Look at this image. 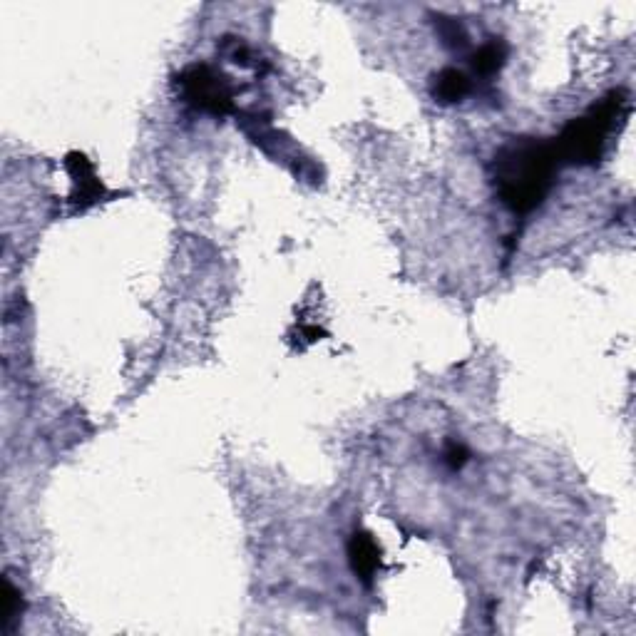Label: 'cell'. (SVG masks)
<instances>
[{
  "instance_id": "obj_1",
  "label": "cell",
  "mask_w": 636,
  "mask_h": 636,
  "mask_svg": "<svg viewBox=\"0 0 636 636\" xmlns=\"http://www.w3.org/2000/svg\"><path fill=\"white\" fill-rule=\"evenodd\" d=\"M559 159L552 140L515 137L492 157V182L500 202L512 214H530L555 184Z\"/></svg>"
},
{
  "instance_id": "obj_2",
  "label": "cell",
  "mask_w": 636,
  "mask_h": 636,
  "mask_svg": "<svg viewBox=\"0 0 636 636\" xmlns=\"http://www.w3.org/2000/svg\"><path fill=\"white\" fill-rule=\"evenodd\" d=\"M629 115V95L624 90L609 92L604 100L589 107L582 117L567 122L552 140L559 164L592 167L604 157L607 140Z\"/></svg>"
},
{
  "instance_id": "obj_3",
  "label": "cell",
  "mask_w": 636,
  "mask_h": 636,
  "mask_svg": "<svg viewBox=\"0 0 636 636\" xmlns=\"http://www.w3.org/2000/svg\"><path fill=\"white\" fill-rule=\"evenodd\" d=\"M177 87L189 107L207 115H229L234 112V85L224 73L212 65L194 63L177 75Z\"/></svg>"
},
{
  "instance_id": "obj_4",
  "label": "cell",
  "mask_w": 636,
  "mask_h": 636,
  "mask_svg": "<svg viewBox=\"0 0 636 636\" xmlns=\"http://www.w3.org/2000/svg\"><path fill=\"white\" fill-rule=\"evenodd\" d=\"M65 169H68L70 179H73V197H70V202L75 207L87 209L105 197V184L100 182L95 167H92V162L82 152H70L65 157Z\"/></svg>"
},
{
  "instance_id": "obj_5",
  "label": "cell",
  "mask_w": 636,
  "mask_h": 636,
  "mask_svg": "<svg viewBox=\"0 0 636 636\" xmlns=\"http://www.w3.org/2000/svg\"><path fill=\"white\" fill-rule=\"evenodd\" d=\"M348 562H351L353 574H356L366 587H371L378 569H381V547H378L376 537H373L371 532H353L351 542H348Z\"/></svg>"
},
{
  "instance_id": "obj_6",
  "label": "cell",
  "mask_w": 636,
  "mask_h": 636,
  "mask_svg": "<svg viewBox=\"0 0 636 636\" xmlns=\"http://www.w3.org/2000/svg\"><path fill=\"white\" fill-rule=\"evenodd\" d=\"M430 92H433L435 102H440V105H455V102L468 97L470 78L463 73V70L445 68L433 78V87H430Z\"/></svg>"
},
{
  "instance_id": "obj_7",
  "label": "cell",
  "mask_w": 636,
  "mask_h": 636,
  "mask_svg": "<svg viewBox=\"0 0 636 636\" xmlns=\"http://www.w3.org/2000/svg\"><path fill=\"white\" fill-rule=\"evenodd\" d=\"M507 63V45L500 38H492L490 43H485L482 48H477L473 55V70L480 78H492L502 70V65Z\"/></svg>"
},
{
  "instance_id": "obj_8",
  "label": "cell",
  "mask_w": 636,
  "mask_h": 636,
  "mask_svg": "<svg viewBox=\"0 0 636 636\" xmlns=\"http://www.w3.org/2000/svg\"><path fill=\"white\" fill-rule=\"evenodd\" d=\"M25 599L23 592L13 584V579L3 577V617H0V634H10L23 617Z\"/></svg>"
},
{
  "instance_id": "obj_9",
  "label": "cell",
  "mask_w": 636,
  "mask_h": 636,
  "mask_svg": "<svg viewBox=\"0 0 636 636\" xmlns=\"http://www.w3.org/2000/svg\"><path fill=\"white\" fill-rule=\"evenodd\" d=\"M435 28L438 35L443 38V43L448 48H465L468 45V33H465L463 23L458 18H448V15H438L435 18Z\"/></svg>"
},
{
  "instance_id": "obj_10",
  "label": "cell",
  "mask_w": 636,
  "mask_h": 636,
  "mask_svg": "<svg viewBox=\"0 0 636 636\" xmlns=\"http://www.w3.org/2000/svg\"><path fill=\"white\" fill-rule=\"evenodd\" d=\"M470 460V453L465 445L460 443H448V448H445V463H448L450 470H460L465 463Z\"/></svg>"
}]
</instances>
